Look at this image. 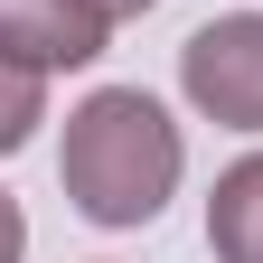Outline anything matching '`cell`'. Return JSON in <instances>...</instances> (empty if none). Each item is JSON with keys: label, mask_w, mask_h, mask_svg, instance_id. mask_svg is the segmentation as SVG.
I'll return each instance as SVG.
<instances>
[{"label": "cell", "mask_w": 263, "mask_h": 263, "mask_svg": "<svg viewBox=\"0 0 263 263\" xmlns=\"http://www.w3.org/2000/svg\"><path fill=\"white\" fill-rule=\"evenodd\" d=\"M188 170L179 151V122L151 104L141 85H104L66 113V151H57V179L76 197V216L94 226H151L170 207V188Z\"/></svg>", "instance_id": "6da1fadb"}, {"label": "cell", "mask_w": 263, "mask_h": 263, "mask_svg": "<svg viewBox=\"0 0 263 263\" xmlns=\"http://www.w3.org/2000/svg\"><path fill=\"white\" fill-rule=\"evenodd\" d=\"M188 104L226 132H263V10H226L179 47Z\"/></svg>", "instance_id": "7a4b0ae2"}, {"label": "cell", "mask_w": 263, "mask_h": 263, "mask_svg": "<svg viewBox=\"0 0 263 263\" xmlns=\"http://www.w3.org/2000/svg\"><path fill=\"white\" fill-rule=\"evenodd\" d=\"M104 10L94 0H0V57L10 66H38V76H57V66H94L104 57Z\"/></svg>", "instance_id": "3957f363"}, {"label": "cell", "mask_w": 263, "mask_h": 263, "mask_svg": "<svg viewBox=\"0 0 263 263\" xmlns=\"http://www.w3.org/2000/svg\"><path fill=\"white\" fill-rule=\"evenodd\" d=\"M207 245L216 263H263V151H245L207 197Z\"/></svg>", "instance_id": "277c9868"}, {"label": "cell", "mask_w": 263, "mask_h": 263, "mask_svg": "<svg viewBox=\"0 0 263 263\" xmlns=\"http://www.w3.org/2000/svg\"><path fill=\"white\" fill-rule=\"evenodd\" d=\"M38 122H47V76H38V66H10V57H0V151H19Z\"/></svg>", "instance_id": "5b68a950"}, {"label": "cell", "mask_w": 263, "mask_h": 263, "mask_svg": "<svg viewBox=\"0 0 263 263\" xmlns=\"http://www.w3.org/2000/svg\"><path fill=\"white\" fill-rule=\"evenodd\" d=\"M28 254V216H19V197H0V263H19Z\"/></svg>", "instance_id": "8992f818"}, {"label": "cell", "mask_w": 263, "mask_h": 263, "mask_svg": "<svg viewBox=\"0 0 263 263\" xmlns=\"http://www.w3.org/2000/svg\"><path fill=\"white\" fill-rule=\"evenodd\" d=\"M104 19H141V10H160V0H94Z\"/></svg>", "instance_id": "52a82bcc"}]
</instances>
